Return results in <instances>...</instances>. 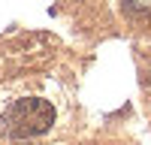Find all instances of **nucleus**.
Returning <instances> with one entry per match:
<instances>
[{
  "label": "nucleus",
  "mask_w": 151,
  "mask_h": 145,
  "mask_svg": "<svg viewBox=\"0 0 151 145\" xmlns=\"http://www.w3.org/2000/svg\"><path fill=\"white\" fill-rule=\"evenodd\" d=\"M55 121V109L52 103L45 100H36V97H24V100H15L6 115H3V127L12 139H30V136H40L52 127Z\"/></svg>",
  "instance_id": "1"
}]
</instances>
